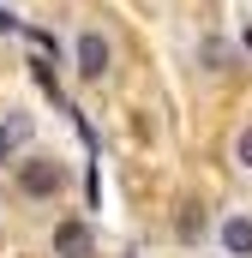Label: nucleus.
<instances>
[{"mask_svg":"<svg viewBox=\"0 0 252 258\" xmlns=\"http://www.w3.org/2000/svg\"><path fill=\"white\" fill-rule=\"evenodd\" d=\"M12 30H18V18H12V12L0 6V36H12Z\"/></svg>","mask_w":252,"mask_h":258,"instance_id":"10","label":"nucleus"},{"mask_svg":"<svg viewBox=\"0 0 252 258\" xmlns=\"http://www.w3.org/2000/svg\"><path fill=\"white\" fill-rule=\"evenodd\" d=\"M90 252H96L90 222H84V216H66L60 228H54V258H90Z\"/></svg>","mask_w":252,"mask_h":258,"instance_id":"2","label":"nucleus"},{"mask_svg":"<svg viewBox=\"0 0 252 258\" xmlns=\"http://www.w3.org/2000/svg\"><path fill=\"white\" fill-rule=\"evenodd\" d=\"M198 54H204L210 72H222V66H228V42H222V36H204V48H198Z\"/></svg>","mask_w":252,"mask_h":258,"instance_id":"6","label":"nucleus"},{"mask_svg":"<svg viewBox=\"0 0 252 258\" xmlns=\"http://www.w3.org/2000/svg\"><path fill=\"white\" fill-rule=\"evenodd\" d=\"M174 228H180V240H198V234H204V210H198V204H186Z\"/></svg>","mask_w":252,"mask_h":258,"instance_id":"7","label":"nucleus"},{"mask_svg":"<svg viewBox=\"0 0 252 258\" xmlns=\"http://www.w3.org/2000/svg\"><path fill=\"white\" fill-rule=\"evenodd\" d=\"M18 192H24V198L66 192V168L54 162V156H24V162H18Z\"/></svg>","mask_w":252,"mask_h":258,"instance_id":"1","label":"nucleus"},{"mask_svg":"<svg viewBox=\"0 0 252 258\" xmlns=\"http://www.w3.org/2000/svg\"><path fill=\"white\" fill-rule=\"evenodd\" d=\"M234 156H240V162H246V168H252V126L240 132V144H234Z\"/></svg>","mask_w":252,"mask_h":258,"instance_id":"8","label":"nucleus"},{"mask_svg":"<svg viewBox=\"0 0 252 258\" xmlns=\"http://www.w3.org/2000/svg\"><path fill=\"white\" fill-rule=\"evenodd\" d=\"M72 60H78V72H84V78H102V72H108V36H102V30H78Z\"/></svg>","mask_w":252,"mask_h":258,"instance_id":"3","label":"nucleus"},{"mask_svg":"<svg viewBox=\"0 0 252 258\" xmlns=\"http://www.w3.org/2000/svg\"><path fill=\"white\" fill-rule=\"evenodd\" d=\"M246 54H252V30H246Z\"/></svg>","mask_w":252,"mask_h":258,"instance_id":"11","label":"nucleus"},{"mask_svg":"<svg viewBox=\"0 0 252 258\" xmlns=\"http://www.w3.org/2000/svg\"><path fill=\"white\" fill-rule=\"evenodd\" d=\"M30 78H36V90L54 102V108H66V96H60V78H54V66H48V54H30Z\"/></svg>","mask_w":252,"mask_h":258,"instance_id":"5","label":"nucleus"},{"mask_svg":"<svg viewBox=\"0 0 252 258\" xmlns=\"http://www.w3.org/2000/svg\"><path fill=\"white\" fill-rule=\"evenodd\" d=\"M222 246L234 258H252V216H228L222 222Z\"/></svg>","mask_w":252,"mask_h":258,"instance_id":"4","label":"nucleus"},{"mask_svg":"<svg viewBox=\"0 0 252 258\" xmlns=\"http://www.w3.org/2000/svg\"><path fill=\"white\" fill-rule=\"evenodd\" d=\"M12 138H18V132H12V126H0V162L12 156Z\"/></svg>","mask_w":252,"mask_h":258,"instance_id":"9","label":"nucleus"}]
</instances>
